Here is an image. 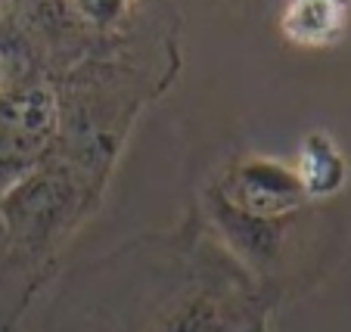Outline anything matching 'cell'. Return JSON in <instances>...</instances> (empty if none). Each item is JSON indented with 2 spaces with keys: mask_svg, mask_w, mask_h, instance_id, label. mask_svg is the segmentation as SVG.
<instances>
[{
  "mask_svg": "<svg viewBox=\"0 0 351 332\" xmlns=\"http://www.w3.org/2000/svg\"><path fill=\"white\" fill-rule=\"evenodd\" d=\"M280 25L302 47H330L348 25V0H286Z\"/></svg>",
  "mask_w": 351,
  "mask_h": 332,
  "instance_id": "6da1fadb",
  "label": "cell"
},
{
  "mask_svg": "<svg viewBox=\"0 0 351 332\" xmlns=\"http://www.w3.org/2000/svg\"><path fill=\"white\" fill-rule=\"evenodd\" d=\"M298 193H302V183L280 168H252L243 174V196L249 199V208L258 214L283 212Z\"/></svg>",
  "mask_w": 351,
  "mask_h": 332,
  "instance_id": "7a4b0ae2",
  "label": "cell"
},
{
  "mask_svg": "<svg viewBox=\"0 0 351 332\" xmlns=\"http://www.w3.org/2000/svg\"><path fill=\"white\" fill-rule=\"evenodd\" d=\"M345 180V162L326 137H311L298 162V183L308 193H332Z\"/></svg>",
  "mask_w": 351,
  "mask_h": 332,
  "instance_id": "3957f363",
  "label": "cell"
}]
</instances>
